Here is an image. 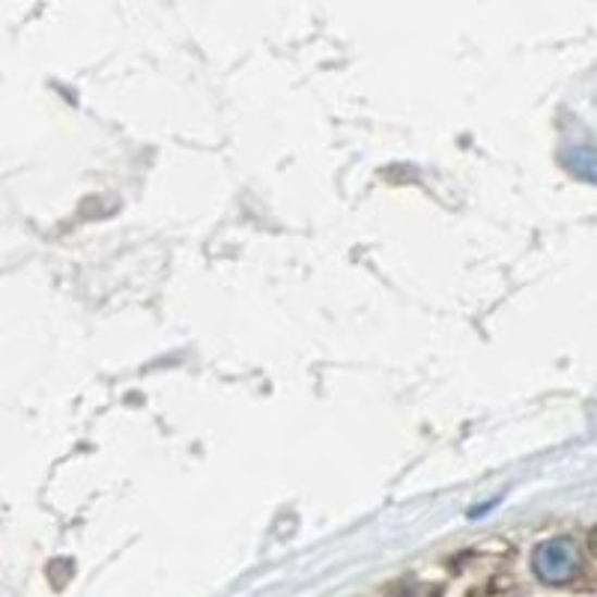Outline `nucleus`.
Returning <instances> with one entry per match:
<instances>
[{
  "instance_id": "obj_1",
  "label": "nucleus",
  "mask_w": 597,
  "mask_h": 597,
  "mask_svg": "<svg viewBox=\"0 0 597 597\" xmlns=\"http://www.w3.org/2000/svg\"><path fill=\"white\" fill-rule=\"evenodd\" d=\"M576 547L571 540H550V544H544L535 552V571L544 583H564V580H571L576 574Z\"/></svg>"
},
{
  "instance_id": "obj_3",
  "label": "nucleus",
  "mask_w": 597,
  "mask_h": 597,
  "mask_svg": "<svg viewBox=\"0 0 597 597\" xmlns=\"http://www.w3.org/2000/svg\"><path fill=\"white\" fill-rule=\"evenodd\" d=\"M592 550L597 552V532H595V535H592Z\"/></svg>"
},
{
  "instance_id": "obj_2",
  "label": "nucleus",
  "mask_w": 597,
  "mask_h": 597,
  "mask_svg": "<svg viewBox=\"0 0 597 597\" xmlns=\"http://www.w3.org/2000/svg\"><path fill=\"white\" fill-rule=\"evenodd\" d=\"M568 164L576 176H583L588 183H597V150L592 147H576L571 156H568Z\"/></svg>"
}]
</instances>
